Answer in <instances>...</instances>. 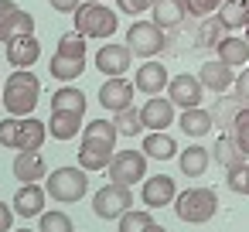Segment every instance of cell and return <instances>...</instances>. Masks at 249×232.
I'll return each instance as SVG.
<instances>
[{
	"label": "cell",
	"mask_w": 249,
	"mask_h": 232,
	"mask_svg": "<svg viewBox=\"0 0 249 232\" xmlns=\"http://www.w3.org/2000/svg\"><path fill=\"white\" fill-rule=\"evenodd\" d=\"M167 82H171V75H167V69L160 62H143L137 69V79H133V86L140 92H147V96H160L167 89Z\"/></svg>",
	"instance_id": "cell-15"
},
{
	"label": "cell",
	"mask_w": 249,
	"mask_h": 232,
	"mask_svg": "<svg viewBox=\"0 0 249 232\" xmlns=\"http://www.w3.org/2000/svg\"><path fill=\"white\" fill-rule=\"evenodd\" d=\"M147 232H167V229H164V225H157V222H154V225H150V229H147Z\"/></svg>",
	"instance_id": "cell-46"
},
{
	"label": "cell",
	"mask_w": 249,
	"mask_h": 232,
	"mask_svg": "<svg viewBox=\"0 0 249 232\" xmlns=\"http://www.w3.org/2000/svg\"><path fill=\"white\" fill-rule=\"evenodd\" d=\"M133 208V195H130V188H123V184H103L96 195H92V215L96 218H103V222H113V218H123L126 212Z\"/></svg>",
	"instance_id": "cell-5"
},
{
	"label": "cell",
	"mask_w": 249,
	"mask_h": 232,
	"mask_svg": "<svg viewBox=\"0 0 249 232\" xmlns=\"http://www.w3.org/2000/svg\"><path fill=\"white\" fill-rule=\"evenodd\" d=\"M246 41H249V28H246Z\"/></svg>",
	"instance_id": "cell-48"
},
{
	"label": "cell",
	"mask_w": 249,
	"mask_h": 232,
	"mask_svg": "<svg viewBox=\"0 0 249 232\" xmlns=\"http://www.w3.org/2000/svg\"><path fill=\"white\" fill-rule=\"evenodd\" d=\"M126 45H130L133 55L154 58L157 52L167 48V35H164V28H160L157 21H133L130 31H126Z\"/></svg>",
	"instance_id": "cell-6"
},
{
	"label": "cell",
	"mask_w": 249,
	"mask_h": 232,
	"mask_svg": "<svg viewBox=\"0 0 249 232\" xmlns=\"http://www.w3.org/2000/svg\"><path fill=\"white\" fill-rule=\"evenodd\" d=\"M154 225V215L150 212H126L123 218H120V232H147Z\"/></svg>",
	"instance_id": "cell-37"
},
{
	"label": "cell",
	"mask_w": 249,
	"mask_h": 232,
	"mask_svg": "<svg viewBox=\"0 0 249 232\" xmlns=\"http://www.w3.org/2000/svg\"><path fill=\"white\" fill-rule=\"evenodd\" d=\"M116 4H120V11L123 14H143V11H154V4H157V0H116Z\"/></svg>",
	"instance_id": "cell-41"
},
{
	"label": "cell",
	"mask_w": 249,
	"mask_h": 232,
	"mask_svg": "<svg viewBox=\"0 0 249 232\" xmlns=\"http://www.w3.org/2000/svg\"><path fill=\"white\" fill-rule=\"evenodd\" d=\"M45 174H48V164H45L41 150H18V157H14V178L21 184L41 181Z\"/></svg>",
	"instance_id": "cell-16"
},
{
	"label": "cell",
	"mask_w": 249,
	"mask_h": 232,
	"mask_svg": "<svg viewBox=\"0 0 249 232\" xmlns=\"http://www.w3.org/2000/svg\"><path fill=\"white\" fill-rule=\"evenodd\" d=\"M198 79H201V86H205L208 92L222 96V92H229V89L235 86V69L225 65L222 58H215V62H205V65L198 69Z\"/></svg>",
	"instance_id": "cell-12"
},
{
	"label": "cell",
	"mask_w": 249,
	"mask_h": 232,
	"mask_svg": "<svg viewBox=\"0 0 249 232\" xmlns=\"http://www.w3.org/2000/svg\"><path fill=\"white\" fill-rule=\"evenodd\" d=\"M58 52L72 55V58H86V35L82 31H65L58 38Z\"/></svg>",
	"instance_id": "cell-35"
},
{
	"label": "cell",
	"mask_w": 249,
	"mask_h": 232,
	"mask_svg": "<svg viewBox=\"0 0 249 232\" xmlns=\"http://www.w3.org/2000/svg\"><path fill=\"white\" fill-rule=\"evenodd\" d=\"M14 208L7 205V201H0V232H11V225H14Z\"/></svg>",
	"instance_id": "cell-44"
},
{
	"label": "cell",
	"mask_w": 249,
	"mask_h": 232,
	"mask_svg": "<svg viewBox=\"0 0 249 232\" xmlns=\"http://www.w3.org/2000/svg\"><path fill=\"white\" fill-rule=\"evenodd\" d=\"M201 92H205V86H201V79L198 75H174L171 82H167V99L178 106V109H195V106H201Z\"/></svg>",
	"instance_id": "cell-8"
},
{
	"label": "cell",
	"mask_w": 249,
	"mask_h": 232,
	"mask_svg": "<svg viewBox=\"0 0 249 232\" xmlns=\"http://www.w3.org/2000/svg\"><path fill=\"white\" fill-rule=\"evenodd\" d=\"M86 92L75 89V86H62L55 96H52V109H75V113H86Z\"/></svg>",
	"instance_id": "cell-32"
},
{
	"label": "cell",
	"mask_w": 249,
	"mask_h": 232,
	"mask_svg": "<svg viewBox=\"0 0 249 232\" xmlns=\"http://www.w3.org/2000/svg\"><path fill=\"white\" fill-rule=\"evenodd\" d=\"M232 89H235V96H239V99H246V103H249V65L235 75V86H232Z\"/></svg>",
	"instance_id": "cell-42"
},
{
	"label": "cell",
	"mask_w": 249,
	"mask_h": 232,
	"mask_svg": "<svg viewBox=\"0 0 249 232\" xmlns=\"http://www.w3.org/2000/svg\"><path fill=\"white\" fill-rule=\"evenodd\" d=\"M24 35H35V18H31L28 11H21V7H18V11L7 18V24L0 28V41L11 45L14 38H24Z\"/></svg>",
	"instance_id": "cell-29"
},
{
	"label": "cell",
	"mask_w": 249,
	"mask_h": 232,
	"mask_svg": "<svg viewBox=\"0 0 249 232\" xmlns=\"http://www.w3.org/2000/svg\"><path fill=\"white\" fill-rule=\"evenodd\" d=\"M45 137H52V133H48V126L41 120L21 116V143H18V150H41Z\"/></svg>",
	"instance_id": "cell-28"
},
{
	"label": "cell",
	"mask_w": 249,
	"mask_h": 232,
	"mask_svg": "<svg viewBox=\"0 0 249 232\" xmlns=\"http://www.w3.org/2000/svg\"><path fill=\"white\" fill-rule=\"evenodd\" d=\"M178 164H181V174L184 178H201L205 171H208V164H212V150H205V147H184V154L178 157Z\"/></svg>",
	"instance_id": "cell-27"
},
{
	"label": "cell",
	"mask_w": 249,
	"mask_h": 232,
	"mask_svg": "<svg viewBox=\"0 0 249 232\" xmlns=\"http://www.w3.org/2000/svg\"><path fill=\"white\" fill-rule=\"evenodd\" d=\"M239 103H246V99H239V96H225V92H222V96L215 99V113H212V116H215V126H222V130L229 133V130H232V120H235V113L242 109Z\"/></svg>",
	"instance_id": "cell-31"
},
{
	"label": "cell",
	"mask_w": 249,
	"mask_h": 232,
	"mask_svg": "<svg viewBox=\"0 0 249 232\" xmlns=\"http://www.w3.org/2000/svg\"><path fill=\"white\" fill-rule=\"evenodd\" d=\"M184 4H188L191 18H212V14H218V7L225 0H184Z\"/></svg>",
	"instance_id": "cell-40"
},
{
	"label": "cell",
	"mask_w": 249,
	"mask_h": 232,
	"mask_svg": "<svg viewBox=\"0 0 249 232\" xmlns=\"http://www.w3.org/2000/svg\"><path fill=\"white\" fill-rule=\"evenodd\" d=\"M99 4H103V0H99Z\"/></svg>",
	"instance_id": "cell-50"
},
{
	"label": "cell",
	"mask_w": 249,
	"mask_h": 232,
	"mask_svg": "<svg viewBox=\"0 0 249 232\" xmlns=\"http://www.w3.org/2000/svg\"><path fill=\"white\" fill-rule=\"evenodd\" d=\"M140 116H143V126L147 130H167L174 123V103L164 99V96H150L140 106Z\"/></svg>",
	"instance_id": "cell-14"
},
{
	"label": "cell",
	"mask_w": 249,
	"mask_h": 232,
	"mask_svg": "<svg viewBox=\"0 0 249 232\" xmlns=\"http://www.w3.org/2000/svg\"><path fill=\"white\" fill-rule=\"evenodd\" d=\"M218 18L229 31H239V28H249V0H225L218 7Z\"/></svg>",
	"instance_id": "cell-30"
},
{
	"label": "cell",
	"mask_w": 249,
	"mask_h": 232,
	"mask_svg": "<svg viewBox=\"0 0 249 232\" xmlns=\"http://www.w3.org/2000/svg\"><path fill=\"white\" fill-rule=\"evenodd\" d=\"M143 154L154 157V161H171V157H178V143H174V137H167L164 130H150V133L143 137Z\"/></svg>",
	"instance_id": "cell-25"
},
{
	"label": "cell",
	"mask_w": 249,
	"mask_h": 232,
	"mask_svg": "<svg viewBox=\"0 0 249 232\" xmlns=\"http://www.w3.org/2000/svg\"><path fill=\"white\" fill-rule=\"evenodd\" d=\"M106 171H109L113 184H123V188L140 184L147 178V154L143 150H120V154H113Z\"/></svg>",
	"instance_id": "cell-7"
},
{
	"label": "cell",
	"mask_w": 249,
	"mask_h": 232,
	"mask_svg": "<svg viewBox=\"0 0 249 232\" xmlns=\"http://www.w3.org/2000/svg\"><path fill=\"white\" fill-rule=\"evenodd\" d=\"M52 4V11H58V14H75L79 7H82V0H48Z\"/></svg>",
	"instance_id": "cell-43"
},
{
	"label": "cell",
	"mask_w": 249,
	"mask_h": 232,
	"mask_svg": "<svg viewBox=\"0 0 249 232\" xmlns=\"http://www.w3.org/2000/svg\"><path fill=\"white\" fill-rule=\"evenodd\" d=\"M218 212V195L212 188H184L178 198H174V215L188 225H201V222H212V215Z\"/></svg>",
	"instance_id": "cell-2"
},
{
	"label": "cell",
	"mask_w": 249,
	"mask_h": 232,
	"mask_svg": "<svg viewBox=\"0 0 249 232\" xmlns=\"http://www.w3.org/2000/svg\"><path fill=\"white\" fill-rule=\"evenodd\" d=\"M82 116L86 113H75V109H52L48 133L55 140H75V133H82Z\"/></svg>",
	"instance_id": "cell-18"
},
{
	"label": "cell",
	"mask_w": 249,
	"mask_h": 232,
	"mask_svg": "<svg viewBox=\"0 0 249 232\" xmlns=\"http://www.w3.org/2000/svg\"><path fill=\"white\" fill-rule=\"evenodd\" d=\"M0 96H4V86H0Z\"/></svg>",
	"instance_id": "cell-49"
},
{
	"label": "cell",
	"mask_w": 249,
	"mask_h": 232,
	"mask_svg": "<svg viewBox=\"0 0 249 232\" xmlns=\"http://www.w3.org/2000/svg\"><path fill=\"white\" fill-rule=\"evenodd\" d=\"M225 184L235 191V195H249V164H235L225 171Z\"/></svg>",
	"instance_id": "cell-39"
},
{
	"label": "cell",
	"mask_w": 249,
	"mask_h": 232,
	"mask_svg": "<svg viewBox=\"0 0 249 232\" xmlns=\"http://www.w3.org/2000/svg\"><path fill=\"white\" fill-rule=\"evenodd\" d=\"M229 133L235 137L239 150L249 157V106H242V109L235 113V120H232V130H229Z\"/></svg>",
	"instance_id": "cell-34"
},
{
	"label": "cell",
	"mask_w": 249,
	"mask_h": 232,
	"mask_svg": "<svg viewBox=\"0 0 249 232\" xmlns=\"http://www.w3.org/2000/svg\"><path fill=\"white\" fill-rule=\"evenodd\" d=\"M14 212H18L21 218L41 215V212H45V188H41L38 181L21 184V188H18V195H14Z\"/></svg>",
	"instance_id": "cell-19"
},
{
	"label": "cell",
	"mask_w": 249,
	"mask_h": 232,
	"mask_svg": "<svg viewBox=\"0 0 249 232\" xmlns=\"http://www.w3.org/2000/svg\"><path fill=\"white\" fill-rule=\"evenodd\" d=\"M116 143H109V140H96V137H82V143H79V167H86V171H103V167H109V161H113V150Z\"/></svg>",
	"instance_id": "cell-9"
},
{
	"label": "cell",
	"mask_w": 249,
	"mask_h": 232,
	"mask_svg": "<svg viewBox=\"0 0 249 232\" xmlns=\"http://www.w3.org/2000/svg\"><path fill=\"white\" fill-rule=\"evenodd\" d=\"M212 161L229 171V167H235V164H246V154L239 150V143H235L232 133H222V137L215 140V147H212Z\"/></svg>",
	"instance_id": "cell-26"
},
{
	"label": "cell",
	"mask_w": 249,
	"mask_h": 232,
	"mask_svg": "<svg viewBox=\"0 0 249 232\" xmlns=\"http://www.w3.org/2000/svg\"><path fill=\"white\" fill-rule=\"evenodd\" d=\"M215 58H222V62L232 65V69H242V65L249 62V41L239 38V35H225V38L218 41V48H215Z\"/></svg>",
	"instance_id": "cell-22"
},
{
	"label": "cell",
	"mask_w": 249,
	"mask_h": 232,
	"mask_svg": "<svg viewBox=\"0 0 249 232\" xmlns=\"http://www.w3.org/2000/svg\"><path fill=\"white\" fill-rule=\"evenodd\" d=\"M38 232H75V229H72V218L65 212H41Z\"/></svg>",
	"instance_id": "cell-38"
},
{
	"label": "cell",
	"mask_w": 249,
	"mask_h": 232,
	"mask_svg": "<svg viewBox=\"0 0 249 232\" xmlns=\"http://www.w3.org/2000/svg\"><path fill=\"white\" fill-rule=\"evenodd\" d=\"M229 35V28L222 24V18L218 14H212V21L205 18L201 24H198V31H195V48L198 52H205V48H218V41Z\"/></svg>",
	"instance_id": "cell-23"
},
{
	"label": "cell",
	"mask_w": 249,
	"mask_h": 232,
	"mask_svg": "<svg viewBox=\"0 0 249 232\" xmlns=\"http://www.w3.org/2000/svg\"><path fill=\"white\" fill-rule=\"evenodd\" d=\"M130 58H133V52H130V45H103L99 52H96V69L103 72V75H126L130 72Z\"/></svg>",
	"instance_id": "cell-11"
},
{
	"label": "cell",
	"mask_w": 249,
	"mask_h": 232,
	"mask_svg": "<svg viewBox=\"0 0 249 232\" xmlns=\"http://www.w3.org/2000/svg\"><path fill=\"white\" fill-rule=\"evenodd\" d=\"M89 195V171L86 167H55L48 174V198L69 205Z\"/></svg>",
	"instance_id": "cell-3"
},
{
	"label": "cell",
	"mask_w": 249,
	"mask_h": 232,
	"mask_svg": "<svg viewBox=\"0 0 249 232\" xmlns=\"http://www.w3.org/2000/svg\"><path fill=\"white\" fill-rule=\"evenodd\" d=\"M113 123H116V130L123 133V137H137V133H143L147 126H143V116H140V109H133V106H126V109H120V113H113Z\"/></svg>",
	"instance_id": "cell-33"
},
{
	"label": "cell",
	"mask_w": 249,
	"mask_h": 232,
	"mask_svg": "<svg viewBox=\"0 0 249 232\" xmlns=\"http://www.w3.org/2000/svg\"><path fill=\"white\" fill-rule=\"evenodd\" d=\"M18 143H21V116H7V120H0V147L18 150Z\"/></svg>",
	"instance_id": "cell-36"
},
{
	"label": "cell",
	"mask_w": 249,
	"mask_h": 232,
	"mask_svg": "<svg viewBox=\"0 0 249 232\" xmlns=\"http://www.w3.org/2000/svg\"><path fill=\"white\" fill-rule=\"evenodd\" d=\"M41 96V82L38 75H31V69H14V75H7L4 82V96L0 103L7 106L11 116H31Z\"/></svg>",
	"instance_id": "cell-1"
},
{
	"label": "cell",
	"mask_w": 249,
	"mask_h": 232,
	"mask_svg": "<svg viewBox=\"0 0 249 232\" xmlns=\"http://www.w3.org/2000/svg\"><path fill=\"white\" fill-rule=\"evenodd\" d=\"M184 18H191L184 0H157V4H154V21H157L164 31L181 28V24H184Z\"/></svg>",
	"instance_id": "cell-20"
},
{
	"label": "cell",
	"mask_w": 249,
	"mask_h": 232,
	"mask_svg": "<svg viewBox=\"0 0 249 232\" xmlns=\"http://www.w3.org/2000/svg\"><path fill=\"white\" fill-rule=\"evenodd\" d=\"M178 126L188 133V137H208L212 133V126H215V116L208 113V109H201V106H195V109H181V116H178Z\"/></svg>",
	"instance_id": "cell-21"
},
{
	"label": "cell",
	"mask_w": 249,
	"mask_h": 232,
	"mask_svg": "<svg viewBox=\"0 0 249 232\" xmlns=\"http://www.w3.org/2000/svg\"><path fill=\"white\" fill-rule=\"evenodd\" d=\"M18 11V4H14V0H0V28H4L7 24V18Z\"/></svg>",
	"instance_id": "cell-45"
},
{
	"label": "cell",
	"mask_w": 249,
	"mask_h": 232,
	"mask_svg": "<svg viewBox=\"0 0 249 232\" xmlns=\"http://www.w3.org/2000/svg\"><path fill=\"white\" fill-rule=\"evenodd\" d=\"M38 58H41V45H38V38H35V35L14 38V41L7 45V62H11L14 69H31Z\"/></svg>",
	"instance_id": "cell-17"
},
{
	"label": "cell",
	"mask_w": 249,
	"mask_h": 232,
	"mask_svg": "<svg viewBox=\"0 0 249 232\" xmlns=\"http://www.w3.org/2000/svg\"><path fill=\"white\" fill-rule=\"evenodd\" d=\"M143 205L147 208H164V205H174V198H178V184H174V178H167V174H154V178H147L143 181Z\"/></svg>",
	"instance_id": "cell-13"
},
{
	"label": "cell",
	"mask_w": 249,
	"mask_h": 232,
	"mask_svg": "<svg viewBox=\"0 0 249 232\" xmlns=\"http://www.w3.org/2000/svg\"><path fill=\"white\" fill-rule=\"evenodd\" d=\"M18 232H35V229H18Z\"/></svg>",
	"instance_id": "cell-47"
},
{
	"label": "cell",
	"mask_w": 249,
	"mask_h": 232,
	"mask_svg": "<svg viewBox=\"0 0 249 232\" xmlns=\"http://www.w3.org/2000/svg\"><path fill=\"white\" fill-rule=\"evenodd\" d=\"M75 31L86 38H113L116 35V11H109L99 0H89L75 11Z\"/></svg>",
	"instance_id": "cell-4"
},
{
	"label": "cell",
	"mask_w": 249,
	"mask_h": 232,
	"mask_svg": "<svg viewBox=\"0 0 249 232\" xmlns=\"http://www.w3.org/2000/svg\"><path fill=\"white\" fill-rule=\"evenodd\" d=\"M48 72H52V79H58V82H72V79H79V75L86 72V58H72V55L55 52L52 62H48Z\"/></svg>",
	"instance_id": "cell-24"
},
{
	"label": "cell",
	"mask_w": 249,
	"mask_h": 232,
	"mask_svg": "<svg viewBox=\"0 0 249 232\" xmlns=\"http://www.w3.org/2000/svg\"><path fill=\"white\" fill-rule=\"evenodd\" d=\"M133 92H137L133 82H126L123 75H113V79H106V82L99 86V103H103L109 113H120V109H126V106L133 103Z\"/></svg>",
	"instance_id": "cell-10"
}]
</instances>
